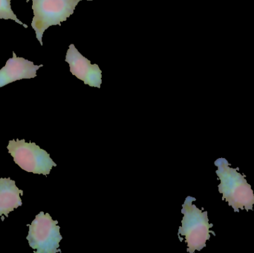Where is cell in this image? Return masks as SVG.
I'll use <instances>...</instances> for the list:
<instances>
[{
    "instance_id": "cell-1",
    "label": "cell",
    "mask_w": 254,
    "mask_h": 253,
    "mask_svg": "<svg viewBox=\"0 0 254 253\" xmlns=\"http://www.w3.org/2000/svg\"><path fill=\"white\" fill-rule=\"evenodd\" d=\"M214 164L218 167L216 173L220 180L218 188L222 194V200L226 201L235 212H240V209L253 210L254 191L246 176L231 167L225 158L217 159Z\"/></svg>"
},
{
    "instance_id": "cell-2",
    "label": "cell",
    "mask_w": 254,
    "mask_h": 253,
    "mask_svg": "<svg viewBox=\"0 0 254 253\" xmlns=\"http://www.w3.org/2000/svg\"><path fill=\"white\" fill-rule=\"evenodd\" d=\"M195 198L188 196L182 205V213L183 219L182 227H179V239L185 237V242L188 245V251L193 253L195 251H200L206 247V242L210 240V233L216 236L214 232L210 231L213 227V224L209 223L208 214L207 211L203 212L201 209L192 204Z\"/></svg>"
},
{
    "instance_id": "cell-3",
    "label": "cell",
    "mask_w": 254,
    "mask_h": 253,
    "mask_svg": "<svg viewBox=\"0 0 254 253\" xmlns=\"http://www.w3.org/2000/svg\"><path fill=\"white\" fill-rule=\"evenodd\" d=\"M32 1L34 17L31 27L35 31L36 37L43 46L45 31L53 25H61L67 20L81 0H27Z\"/></svg>"
},
{
    "instance_id": "cell-4",
    "label": "cell",
    "mask_w": 254,
    "mask_h": 253,
    "mask_svg": "<svg viewBox=\"0 0 254 253\" xmlns=\"http://www.w3.org/2000/svg\"><path fill=\"white\" fill-rule=\"evenodd\" d=\"M7 148L15 163L26 172L46 176L53 166H57L49 153L35 143H27L25 140H12L9 141Z\"/></svg>"
},
{
    "instance_id": "cell-5",
    "label": "cell",
    "mask_w": 254,
    "mask_h": 253,
    "mask_svg": "<svg viewBox=\"0 0 254 253\" xmlns=\"http://www.w3.org/2000/svg\"><path fill=\"white\" fill-rule=\"evenodd\" d=\"M58 221H54L49 213L40 212L29 227L27 240L37 253H61L60 242L63 239Z\"/></svg>"
},
{
    "instance_id": "cell-6",
    "label": "cell",
    "mask_w": 254,
    "mask_h": 253,
    "mask_svg": "<svg viewBox=\"0 0 254 253\" xmlns=\"http://www.w3.org/2000/svg\"><path fill=\"white\" fill-rule=\"evenodd\" d=\"M65 62L69 65L70 72L84 84L91 87L101 88L102 83V71L97 64L83 56L74 44L68 47L65 55Z\"/></svg>"
},
{
    "instance_id": "cell-7",
    "label": "cell",
    "mask_w": 254,
    "mask_h": 253,
    "mask_svg": "<svg viewBox=\"0 0 254 253\" xmlns=\"http://www.w3.org/2000/svg\"><path fill=\"white\" fill-rule=\"evenodd\" d=\"M43 65H36L23 57H18L13 52V57L8 59L5 65L0 69V88L23 79L37 77V71Z\"/></svg>"
},
{
    "instance_id": "cell-8",
    "label": "cell",
    "mask_w": 254,
    "mask_h": 253,
    "mask_svg": "<svg viewBox=\"0 0 254 253\" xmlns=\"http://www.w3.org/2000/svg\"><path fill=\"white\" fill-rule=\"evenodd\" d=\"M20 195H23V191L19 190L14 181L0 178V216L8 217L10 212L22 206Z\"/></svg>"
},
{
    "instance_id": "cell-9",
    "label": "cell",
    "mask_w": 254,
    "mask_h": 253,
    "mask_svg": "<svg viewBox=\"0 0 254 253\" xmlns=\"http://www.w3.org/2000/svg\"><path fill=\"white\" fill-rule=\"evenodd\" d=\"M0 19H11L19 25H22L24 28H28V25L21 22L13 13L11 9L10 0H0Z\"/></svg>"
},
{
    "instance_id": "cell-10",
    "label": "cell",
    "mask_w": 254,
    "mask_h": 253,
    "mask_svg": "<svg viewBox=\"0 0 254 253\" xmlns=\"http://www.w3.org/2000/svg\"><path fill=\"white\" fill-rule=\"evenodd\" d=\"M82 1V0H81ZM86 1H93V0H86Z\"/></svg>"
}]
</instances>
